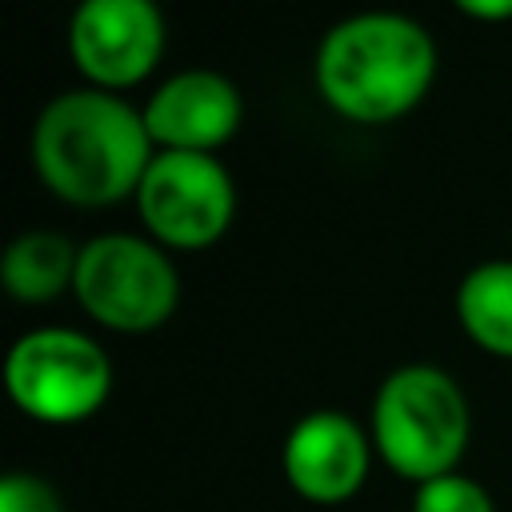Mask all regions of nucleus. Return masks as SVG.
I'll return each instance as SVG.
<instances>
[{
	"label": "nucleus",
	"mask_w": 512,
	"mask_h": 512,
	"mask_svg": "<svg viewBox=\"0 0 512 512\" xmlns=\"http://www.w3.org/2000/svg\"><path fill=\"white\" fill-rule=\"evenodd\" d=\"M152 156L156 144L144 112L100 88L52 96L32 128V168L40 184L76 208H108L136 196Z\"/></svg>",
	"instance_id": "nucleus-1"
},
{
	"label": "nucleus",
	"mask_w": 512,
	"mask_h": 512,
	"mask_svg": "<svg viewBox=\"0 0 512 512\" xmlns=\"http://www.w3.org/2000/svg\"><path fill=\"white\" fill-rule=\"evenodd\" d=\"M436 80L428 28L400 12H360L332 24L316 48L320 100L352 124H388L412 112Z\"/></svg>",
	"instance_id": "nucleus-2"
},
{
	"label": "nucleus",
	"mask_w": 512,
	"mask_h": 512,
	"mask_svg": "<svg viewBox=\"0 0 512 512\" xmlns=\"http://www.w3.org/2000/svg\"><path fill=\"white\" fill-rule=\"evenodd\" d=\"M468 444V400L436 364H404L388 372L372 396V448L404 480H436L456 472Z\"/></svg>",
	"instance_id": "nucleus-3"
},
{
	"label": "nucleus",
	"mask_w": 512,
	"mask_h": 512,
	"mask_svg": "<svg viewBox=\"0 0 512 512\" xmlns=\"http://www.w3.org/2000/svg\"><path fill=\"white\" fill-rule=\"evenodd\" d=\"M72 296L96 324L140 336L176 312L180 276L156 240L108 232L80 248Z\"/></svg>",
	"instance_id": "nucleus-4"
},
{
	"label": "nucleus",
	"mask_w": 512,
	"mask_h": 512,
	"mask_svg": "<svg viewBox=\"0 0 512 512\" xmlns=\"http://www.w3.org/2000/svg\"><path fill=\"white\" fill-rule=\"evenodd\" d=\"M12 404L40 424H80L96 416L112 392L108 352L76 328H32L4 360Z\"/></svg>",
	"instance_id": "nucleus-5"
},
{
	"label": "nucleus",
	"mask_w": 512,
	"mask_h": 512,
	"mask_svg": "<svg viewBox=\"0 0 512 512\" xmlns=\"http://www.w3.org/2000/svg\"><path fill=\"white\" fill-rule=\"evenodd\" d=\"M136 212L160 248H208L232 224L236 184L208 152H156L136 188Z\"/></svg>",
	"instance_id": "nucleus-6"
},
{
	"label": "nucleus",
	"mask_w": 512,
	"mask_h": 512,
	"mask_svg": "<svg viewBox=\"0 0 512 512\" xmlns=\"http://www.w3.org/2000/svg\"><path fill=\"white\" fill-rule=\"evenodd\" d=\"M68 52L88 88L140 84L164 56V16L148 0H84L68 24Z\"/></svg>",
	"instance_id": "nucleus-7"
},
{
	"label": "nucleus",
	"mask_w": 512,
	"mask_h": 512,
	"mask_svg": "<svg viewBox=\"0 0 512 512\" xmlns=\"http://www.w3.org/2000/svg\"><path fill=\"white\" fill-rule=\"evenodd\" d=\"M280 460L292 492H300L312 504H344L368 480L372 436H364V428L352 416L320 408L288 428Z\"/></svg>",
	"instance_id": "nucleus-8"
},
{
	"label": "nucleus",
	"mask_w": 512,
	"mask_h": 512,
	"mask_svg": "<svg viewBox=\"0 0 512 512\" xmlns=\"http://www.w3.org/2000/svg\"><path fill=\"white\" fill-rule=\"evenodd\" d=\"M144 112V128L156 144V152H216L228 144L244 120L240 92L228 76L212 68H188L168 76Z\"/></svg>",
	"instance_id": "nucleus-9"
},
{
	"label": "nucleus",
	"mask_w": 512,
	"mask_h": 512,
	"mask_svg": "<svg viewBox=\"0 0 512 512\" xmlns=\"http://www.w3.org/2000/svg\"><path fill=\"white\" fill-rule=\"evenodd\" d=\"M76 260H80V248L68 236L32 228V232H20L4 248L0 280H4L8 296L20 304H48V300L72 292Z\"/></svg>",
	"instance_id": "nucleus-10"
},
{
	"label": "nucleus",
	"mask_w": 512,
	"mask_h": 512,
	"mask_svg": "<svg viewBox=\"0 0 512 512\" xmlns=\"http://www.w3.org/2000/svg\"><path fill=\"white\" fill-rule=\"evenodd\" d=\"M456 320L476 348L512 360V260H484L460 280Z\"/></svg>",
	"instance_id": "nucleus-11"
},
{
	"label": "nucleus",
	"mask_w": 512,
	"mask_h": 512,
	"mask_svg": "<svg viewBox=\"0 0 512 512\" xmlns=\"http://www.w3.org/2000/svg\"><path fill=\"white\" fill-rule=\"evenodd\" d=\"M412 512H496V508H492V496L472 476L448 472V476L416 484Z\"/></svg>",
	"instance_id": "nucleus-12"
},
{
	"label": "nucleus",
	"mask_w": 512,
	"mask_h": 512,
	"mask_svg": "<svg viewBox=\"0 0 512 512\" xmlns=\"http://www.w3.org/2000/svg\"><path fill=\"white\" fill-rule=\"evenodd\" d=\"M0 512H64L60 492L36 472H8L0 480Z\"/></svg>",
	"instance_id": "nucleus-13"
},
{
	"label": "nucleus",
	"mask_w": 512,
	"mask_h": 512,
	"mask_svg": "<svg viewBox=\"0 0 512 512\" xmlns=\"http://www.w3.org/2000/svg\"><path fill=\"white\" fill-rule=\"evenodd\" d=\"M460 12L472 20H512V0H460Z\"/></svg>",
	"instance_id": "nucleus-14"
}]
</instances>
